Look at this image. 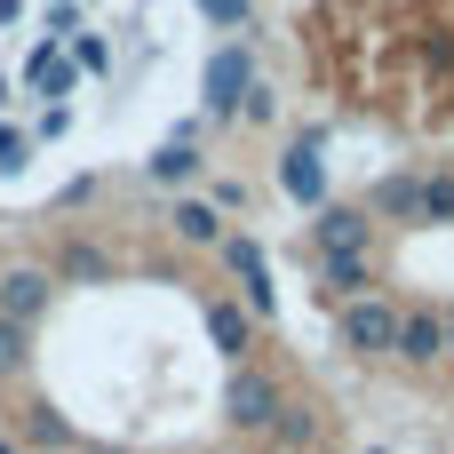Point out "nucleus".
<instances>
[{"instance_id": "6e6552de", "label": "nucleus", "mask_w": 454, "mask_h": 454, "mask_svg": "<svg viewBox=\"0 0 454 454\" xmlns=\"http://www.w3.org/2000/svg\"><path fill=\"white\" fill-rule=\"evenodd\" d=\"M375 279H383V263H375V255H319V287H327L335 303L375 295Z\"/></svg>"}, {"instance_id": "5701e85b", "label": "nucleus", "mask_w": 454, "mask_h": 454, "mask_svg": "<svg viewBox=\"0 0 454 454\" xmlns=\"http://www.w3.org/2000/svg\"><path fill=\"white\" fill-rule=\"evenodd\" d=\"M447 359H454V311H447Z\"/></svg>"}, {"instance_id": "9b49d317", "label": "nucleus", "mask_w": 454, "mask_h": 454, "mask_svg": "<svg viewBox=\"0 0 454 454\" xmlns=\"http://www.w3.org/2000/svg\"><path fill=\"white\" fill-rule=\"evenodd\" d=\"M367 215H383V223H423V176H383V184L367 192Z\"/></svg>"}, {"instance_id": "f03ea898", "label": "nucleus", "mask_w": 454, "mask_h": 454, "mask_svg": "<svg viewBox=\"0 0 454 454\" xmlns=\"http://www.w3.org/2000/svg\"><path fill=\"white\" fill-rule=\"evenodd\" d=\"M271 415H279V375L231 367V383H223V423H231V431H271Z\"/></svg>"}, {"instance_id": "0eeeda50", "label": "nucleus", "mask_w": 454, "mask_h": 454, "mask_svg": "<svg viewBox=\"0 0 454 454\" xmlns=\"http://www.w3.org/2000/svg\"><path fill=\"white\" fill-rule=\"evenodd\" d=\"M215 255L231 263V279H239V303H247V319H263V311L279 303V295H271V271H263V255H255L247 239H231V231H223V247H215Z\"/></svg>"}, {"instance_id": "393cba45", "label": "nucleus", "mask_w": 454, "mask_h": 454, "mask_svg": "<svg viewBox=\"0 0 454 454\" xmlns=\"http://www.w3.org/2000/svg\"><path fill=\"white\" fill-rule=\"evenodd\" d=\"M367 454H383V447H367Z\"/></svg>"}, {"instance_id": "f257e3e1", "label": "nucleus", "mask_w": 454, "mask_h": 454, "mask_svg": "<svg viewBox=\"0 0 454 454\" xmlns=\"http://www.w3.org/2000/svg\"><path fill=\"white\" fill-rule=\"evenodd\" d=\"M391 335H399V311L383 303V295H359V303H335V343L351 351V359H391Z\"/></svg>"}, {"instance_id": "aec40b11", "label": "nucleus", "mask_w": 454, "mask_h": 454, "mask_svg": "<svg viewBox=\"0 0 454 454\" xmlns=\"http://www.w3.org/2000/svg\"><path fill=\"white\" fill-rule=\"evenodd\" d=\"M200 8H207L215 24H247V0H200Z\"/></svg>"}, {"instance_id": "412c9836", "label": "nucleus", "mask_w": 454, "mask_h": 454, "mask_svg": "<svg viewBox=\"0 0 454 454\" xmlns=\"http://www.w3.org/2000/svg\"><path fill=\"white\" fill-rule=\"evenodd\" d=\"M0 160H32V136L16 144V128H0Z\"/></svg>"}, {"instance_id": "a211bd4d", "label": "nucleus", "mask_w": 454, "mask_h": 454, "mask_svg": "<svg viewBox=\"0 0 454 454\" xmlns=\"http://www.w3.org/2000/svg\"><path fill=\"white\" fill-rule=\"evenodd\" d=\"M24 359H32V327H8V319H0V383H16Z\"/></svg>"}, {"instance_id": "dca6fc26", "label": "nucleus", "mask_w": 454, "mask_h": 454, "mask_svg": "<svg viewBox=\"0 0 454 454\" xmlns=\"http://www.w3.org/2000/svg\"><path fill=\"white\" fill-rule=\"evenodd\" d=\"M144 176H152V184H192V176H200V152H192V144H168V152L144 160Z\"/></svg>"}, {"instance_id": "f8f14e48", "label": "nucleus", "mask_w": 454, "mask_h": 454, "mask_svg": "<svg viewBox=\"0 0 454 454\" xmlns=\"http://www.w3.org/2000/svg\"><path fill=\"white\" fill-rule=\"evenodd\" d=\"M279 184H287V200L327 207V168H319V144H295V152L279 160Z\"/></svg>"}, {"instance_id": "20e7f679", "label": "nucleus", "mask_w": 454, "mask_h": 454, "mask_svg": "<svg viewBox=\"0 0 454 454\" xmlns=\"http://www.w3.org/2000/svg\"><path fill=\"white\" fill-rule=\"evenodd\" d=\"M311 247L319 255H375V215L351 207V200H327L319 223H311Z\"/></svg>"}, {"instance_id": "ddd939ff", "label": "nucleus", "mask_w": 454, "mask_h": 454, "mask_svg": "<svg viewBox=\"0 0 454 454\" xmlns=\"http://www.w3.org/2000/svg\"><path fill=\"white\" fill-rule=\"evenodd\" d=\"M263 439H279L287 454L319 447V407H311V399H279V415H271V431H263Z\"/></svg>"}, {"instance_id": "1a4fd4ad", "label": "nucleus", "mask_w": 454, "mask_h": 454, "mask_svg": "<svg viewBox=\"0 0 454 454\" xmlns=\"http://www.w3.org/2000/svg\"><path fill=\"white\" fill-rule=\"evenodd\" d=\"M112 271H120V263H112L96 239H64V247H56V271H48V279H64V287H104Z\"/></svg>"}, {"instance_id": "6ab92c4d", "label": "nucleus", "mask_w": 454, "mask_h": 454, "mask_svg": "<svg viewBox=\"0 0 454 454\" xmlns=\"http://www.w3.org/2000/svg\"><path fill=\"white\" fill-rule=\"evenodd\" d=\"M271 112H279V88H271V80H255V88H247V104H239V120H255V128H263Z\"/></svg>"}, {"instance_id": "7ed1b4c3", "label": "nucleus", "mask_w": 454, "mask_h": 454, "mask_svg": "<svg viewBox=\"0 0 454 454\" xmlns=\"http://www.w3.org/2000/svg\"><path fill=\"white\" fill-rule=\"evenodd\" d=\"M391 359H399V367H415V375H423V367H439V359H447V311L407 303V311H399V335H391Z\"/></svg>"}, {"instance_id": "4468645a", "label": "nucleus", "mask_w": 454, "mask_h": 454, "mask_svg": "<svg viewBox=\"0 0 454 454\" xmlns=\"http://www.w3.org/2000/svg\"><path fill=\"white\" fill-rule=\"evenodd\" d=\"M16 431H24V447H40V454H72V447H80V431H72L56 407H24Z\"/></svg>"}, {"instance_id": "9d476101", "label": "nucleus", "mask_w": 454, "mask_h": 454, "mask_svg": "<svg viewBox=\"0 0 454 454\" xmlns=\"http://www.w3.org/2000/svg\"><path fill=\"white\" fill-rule=\"evenodd\" d=\"M207 335H215V351H223V359H239V367H247V343H255V319H247V303H231V295H207Z\"/></svg>"}, {"instance_id": "423d86ee", "label": "nucleus", "mask_w": 454, "mask_h": 454, "mask_svg": "<svg viewBox=\"0 0 454 454\" xmlns=\"http://www.w3.org/2000/svg\"><path fill=\"white\" fill-rule=\"evenodd\" d=\"M247 88H255V64H247V48H223V56L207 64V112H215V120H239Z\"/></svg>"}, {"instance_id": "b1692460", "label": "nucleus", "mask_w": 454, "mask_h": 454, "mask_svg": "<svg viewBox=\"0 0 454 454\" xmlns=\"http://www.w3.org/2000/svg\"><path fill=\"white\" fill-rule=\"evenodd\" d=\"M0 454H16V447H0Z\"/></svg>"}, {"instance_id": "4be33fe9", "label": "nucleus", "mask_w": 454, "mask_h": 454, "mask_svg": "<svg viewBox=\"0 0 454 454\" xmlns=\"http://www.w3.org/2000/svg\"><path fill=\"white\" fill-rule=\"evenodd\" d=\"M72 454H120V447H104V439H80V447H72Z\"/></svg>"}, {"instance_id": "39448f33", "label": "nucleus", "mask_w": 454, "mask_h": 454, "mask_svg": "<svg viewBox=\"0 0 454 454\" xmlns=\"http://www.w3.org/2000/svg\"><path fill=\"white\" fill-rule=\"evenodd\" d=\"M48 303H56V279H48L40 263H8V271H0V319H8V327H32Z\"/></svg>"}, {"instance_id": "f3484780", "label": "nucleus", "mask_w": 454, "mask_h": 454, "mask_svg": "<svg viewBox=\"0 0 454 454\" xmlns=\"http://www.w3.org/2000/svg\"><path fill=\"white\" fill-rule=\"evenodd\" d=\"M423 223H454V168L423 176Z\"/></svg>"}, {"instance_id": "2eb2a0df", "label": "nucleus", "mask_w": 454, "mask_h": 454, "mask_svg": "<svg viewBox=\"0 0 454 454\" xmlns=\"http://www.w3.org/2000/svg\"><path fill=\"white\" fill-rule=\"evenodd\" d=\"M168 231H176L184 247H223V223H215V207H207V200H184V207L168 215Z\"/></svg>"}]
</instances>
